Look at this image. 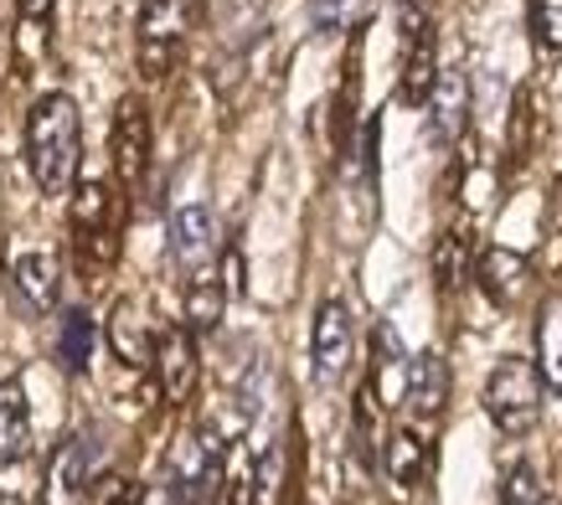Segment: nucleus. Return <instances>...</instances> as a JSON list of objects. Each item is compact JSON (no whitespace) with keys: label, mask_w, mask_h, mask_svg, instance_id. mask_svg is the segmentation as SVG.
<instances>
[{"label":"nucleus","mask_w":562,"mask_h":505,"mask_svg":"<svg viewBox=\"0 0 562 505\" xmlns=\"http://www.w3.org/2000/svg\"><path fill=\"white\" fill-rule=\"evenodd\" d=\"M531 42L542 57H562V0H531Z\"/></svg>","instance_id":"nucleus-23"},{"label":"nucleus","mask_w":562,"mask_h":505,"mask_svg":"<svg viewBox=\"0 0 562 505\" xmlns=\"http://www.w3.org/2000/svg\"><path fill=\"white\" fill-rule=\"evenodd\" d=\"M443 403H449V367H443L439 351L413 356L408 367V407L418 418H439Z\"/></svg>","instance_id":"nucleus-14"},{"label":"nucleus","mask_w":562,"mask_h":505,"mask_svg":"<svg viewBox=\"0 0 562 505\" xmlns=\"http://www.w3.org/2000/svg\"><path fill=\"white\" fill-rule=\"evenodd\" d=\"M187 26H191L187 0H145L139 5L135 47H139V72L145 78H166L176 68V57L187 47Z\"/></svg>","instance_id":"nucleus-3"},{"label":"nucleus","mask_w":562,"mask_h":505,"mask_svg":"<svg viewBox=\"0 0 562 505\" xmlns=\"http://www.w3.org/2000/svg\"><path fill=\"white\" fill-rule=\"evenodd\" d=\"M88 485H93V449L83 434H72L57 444L47 464V505H83Z\"/></svg>","instance_id":"nucleus-7"},{"label":"nucleus","mask_w":562,"mask_h":505,"mask_svg":"<svg viewBox=\"0 0 562 505\" xmlns=\"http://www.w3.org/2000/svg\"><path fill=\"white\" fill-rule=\"evenodd\" d=\"M475 279H480V289H485L491 304H512L516 294H521V284H527V258L516 248H491L480 258Z\"/></svg>","instance_id":"nucleus-17"},{"label":"nucleus","mask_w":562,"mask_h":505,"mask_svg":"<svg viewBox=\"0 0 562 505\" xmlns=\"http://www.w3.org/2000/svg\"><path fill=\"white\" fill-rule=\"evenodd\" d=\"M52 11V0H21V16L26 21H42Z\"/></svg>","instance_id":"nucleus-31"},{"label":"nucleus","mask_w":562,"mask_h":505,"mask_svg":"<svg viewBox=\"0 0 562 505\" xmlns=\"http://www.w3.org/2000/svg\"><path fill=\"white\" fill-rule=\"evenodd\" d=\"M139 501H145V490L130 474H93V485L83 495V505H139Z\"/></svg>","instance_id":"nucleus-25"},{"label":"nucleus","mask_w":562,"mask_h":505,"mask_svg":"<svg viewBox=\"0 0 562 505\" xmlns=\"http://www.w3.org/2000/svg\"><path fill=\"white\" fill-rule=\"evenodd\" d=\"M222 438L217 428H191L171 454V505H196L217 490Z\"/></svg>","instance_id":"nucleus-4"},{"label":"nucleus","mask_w":562,"mask_h":505,"mask_svg":"<svg viewBox=\"0 0 562 505\" xmlns=\"http://www.w3.org/2000/svg\"><path fill=\"white\" fill-rule=\"evenodd\" d=\"M464 119H470V83H464L460 68H449L439 72V83L428 93V135H434V145H454Z\"/></svg>","instance_id":"nucleus-9"},{"label":"nucleus","mask_w":562,"mask_h":505,"mask_svg":"<svg viewBox=\"0 0 562 505\" xmlns=\"http://www.w3.org/2000/svg\"><path fill=\"white\" fill-rule=\"evenodd\" d=\"M26 166L32 181L47 197H63L78 186V166H83V114L68 93H47L32 103L26 114Z\"/></svg>","instance_id":"nucleus-1"},{"label":"nucleus","mask_w":562,"mask_h":505,"mask_svg":"<svg viewBox=\"0 0 562 505\" xmlns=\"http://www.w3.org/2000/svg\"><path fill=\"white\" fill-rule=\"evenodd\" d=\"M408 367L413 356L403 351V340L392 325H376V340H372V392L382 403H408Z\"/></svg>","instance_id":"nucleus-12"},{"label":"nucleus","mask_w":562,"mask_h":505,"mask_svg":"<svg viewBox=\"0 0 562 505\" xmlns=\"http://www.w3.org/2000/svg\"><path fill=\"white\" fill-rule=\"evenodd\" d=\"M212 505H248V485H238V480H233V485H222L217 495H212Z\"/></svg>","instance_id":"nucleus-30"},{"label":"nucleus","mask_w":562,"mask_h":505,"mask_svg":"<svg viewBox=\"0 0 562 505\" xmlns=\"http://www.w3.org/2000/svg\"><path fill=\"white\" fill-rule=\"evenodd\" d=\"M227 300H233V294H227V284H222L212 269L191 273V284H187V325L191 330H217Z\"/></svg>","instance_id":"nucleus-20"},{"label":"nucleus","mask_w":562,"mask_h":505,"mask_svg":"<svg viewBox=\"0 0 562 505\" xmlns=\"http://www.w3.org/2000/svg\"><path fill=\"white\" fill-rule=\"evenodd\" d=\"M279 480H284V444H269L263 459H258V470H254V485H258V501L263 505L279 495Z\"/></svg>","instance_id":"nucleus-27"},{"label":"nucleus","mask_w":562,"mask_h":505,"mask_svg":"<svg viewBox=\"0 0 562 505\" xmlns=\"http://www.w3.org/2000/svg\"><path fill=\"white\" fill-rule=\"evenodd\" d=\"M93 340H99L93 315H88L83 304H68L63 321H57V340H52V351H57L63 371H88L93 367Z\"/></svg>","instance_id":"nucleus-15"},{"label":"nucleus","mask_w":562,"mask_h":505,"mask_svg":"<svg viewBox=\"0 0 562 505\" xmlns=\"http://www.w3.org/2000/svg\"><path fill=\"white\" fill-rule=\"evenodd\" d=\"M11 279H16V289L26 294L32 310H52V304H57L63 273H57V263H52L47 252H21L16 263H11Z\"/></svg>","instance_id":"nucleus-19"},{"label":"nucleus","mask_w":562,"mask_h":505,"mask_svg":"<svg viewBox=\"0 0 562 505\" xmlns=\"http://www.w3.org/2000/svg\"><path fill=\"white\" fill-rule=\"evenodd\" d=\"M109 212H114V202H109V186L103 181H83L72 191V227H78V237L103 233V227H109Z\"/></svg>","instance_id":"nucleus-22"},{"label":"nucleus","mask_w":562,"mask_h":505,"mask_svg":"<svg viewBox=\"0 0 562 505\" xmlns=\"http://www.w3.org/2000/svg\"><path fill=\"white\" fill-rule=\"evenodd\" d=\"M408 16V47H403V103H428V93H434V83H439V72H434V36H428L424 16L418 11H403Z\"/></svg>","instance_id":"nucleus-11"},{"label":"nucleus","mask_w":562,"mask_h":505,"mask_svg":"<svg viewBox=\"0 0 562 505\" xmlns=\"http://www.w3.org/2000/svg\"><path fill=\"white\" fill-rule=\"evenodd\" d=\"M434 273H439V289H460V279H464V243L454 233L439 237V248H434Z\"/></svg>","instance_id":"nucleus-26"},{"label":"nucleus","mask_w":562,"mask_h":505,"mask_svg":"<svg viewBox=\"0 0 562 505\" xmlns=\"http://www.w3.org/2000/svg\"><path fill=\"white\" fill-rule=\"evenodd\" d=\"M542 392H547L542 367L527 361V356H506V361H495L491 382H485V413H491L501 434L521 438L542 418Z\"/></svg>","instance_id":"nucleus-2"},{"label":"nucleus","mask_w":562,"mask_h":505,"mask_svg":"<svg viewBox=\"0 0 562 505\" xmlns=\"http://www.w3.org/2000/svg\"><path fill=\"white\" fill-rule=\"evenodd\" d=\"M32 454V407H26V388L21 377L0 382V464H16Z\"/></svg>","instance_id":"nucleus-13"},{"label":"nucleus","mask_w":562,"mask_h":505,"mask_svg":"<svg viewBox=\"0 0 562 505\" xmlns=\"http://www.w3.org/2000/svg\"><path fill=\"white\" fill-rule=\"evenodd\" d=\"M382 464H387V474L397 480V485H418L428 470V449L424 438L413 434V428H397V434L387 438V454H382Z\"/></svg>","instance_id":"nucleus-21"},{"label":"nucleus","mask_w":562,"mask_h":505,"mask_svg":"<svg viewBox=\"0 0 562 505\" xmlns=\"http://www.w3.org/2000/svg\"><path fill=\"white\" fill-rule=\"evenodd\" d=\"M351 346H357V330H351L346 300H325L321 310H315V330H310L315 377H321V382H341V371L351 367Z\"/></svg>","instance_id":"nucleus-6"},{"label":"nucleus","mask_w":562,"mask_h":505,"mask_svg":"<svg viewBox=\"0 0 562 505\" xmlns=\"http://www.w3.org/2000/svg\"><path fill=\"white\" fill-rule=\"evenodd\" d=\"M212 248H217V222H212V212L206 206H181L171 217V258L176 269L187 273H202L206 263H212Z\"/></svg>","instance_id":"nucleus-8"},{"label":"nucleus","mask_w":562,"mask_h":505,"mask_svg":"<svg viewBox=\"0 0 562 505\" xmlns=\"http://www.w3.org/2000/svg\"><path fill=\"white\" fill-rule=\"evenodd\" d=\"M109 346H114L124 367H150L155 361V336L145 330V321H139V310L130 300H120L114 315H109Z\"/></svg>","instance_id":"nucleus-16"},{"label":"nucleus","mask_w":562,"mask_h":505,"mask_svg":"<svg viewBox=\"0 0 562 505\" xmlns=\"http://www.w3.org/2000/svg\"><path fill=\"white\" fill-rule=\"evenodd\" d=\"M155 382H160V397L166 403H187L191 392H196V340H191V325H166V330H155Z\"/></svg>","instance_id":"nucleus-5"},{"label":"nucleus","mask_w":562,"mask_h":505,"mask_svg":"<svg viewBox=\"0 0 562 505\" xmlns=\"http://www.w3.org/2000/svg\"><path fill=\"white\" fill-rule=\"evenodd\" d=\"M145 166H150V119L135 99H124L114 114V170L120 181H139Z\"/></svg>","instance_id":"nucleus-10"},{"label":"nucleus","mask_w":562,"mask_h":505,"mask_svg":"<svg viewBox=\"0 0 562 505\" xmlns=\"http://www.w3.org/2000/svg\"><path fill=\"white\" fill-rule=\"evenodd\" d=\"M361 11H367V0H315V5H310L315 32H325V36L351 32V26L361 21Z\"/></svg>","instance_id":"nucleus-24"},{"label":"nucleus","mask_w":562,"mask_h":505,"mask_svg":"<svg viewBox=\"0 0 562 505\" xmlns=\"http://www.w3.org/2000/svg\"><path fill=\"white\" fill-rule=\"evenodd\" d=\"M501 505H542V490H537V470L531 464H516L501 485Z\"/></svg>","instance_id":"nucleus-28"},{"label":"nucleus","mask_w":562,"mask_h":505,"mask_svg":"<svg viewBox=\"0 0 562 505\" xmlns=\"http://www.w3.org/2000/svg\"><path fill=\"white\" fill-rule=\"evenodd\" d=\"M222 284H227V294H233V300L243 294V258H238V248L227 252V279H222Z\"/></svg>","instance_id":"nucleus-29"},{"label":"nucleus","mask_w":562,"mask_h":505,"mask_svg":"<svg viewBox=\"0 0 562 505\" xmlns=\"http://www.w3.org/2000/svg\"><path fill=\"white\" fill-rule=\"evenodd\" d=\"M537 367L547 392H562V294H547L537 310Z\"/></svg>","instance_id":"nucleus-18"}]
</instances>
